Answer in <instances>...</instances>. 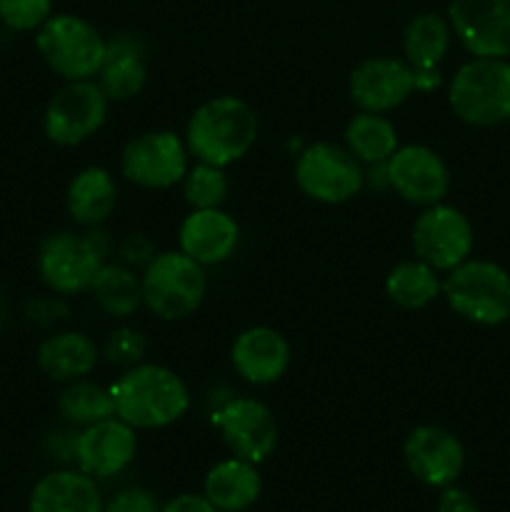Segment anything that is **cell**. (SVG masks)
<instances>
[{
    "label": "cell",
    "instance_id": "obj_1",
    "mask_svg": "<svg viewBox=\"0 0 510 512\" xmlns=\"http://www.w3.org/2000/svg\"><path fill=\"white\" fill-rule=\"evenodd\" d=\"M115 418L138 433L163 430L185 418L190 410V390L173 368L160 363H143L125 368L110 385Z\"/></svg>",
    "mask_w": 510,
    "mask_h": 512
},
{
    "label": "cell",
    "instance_id": "obj_2",
    "mask_svg": "<svg viewBox=\"0 0 510 512\" xmlns=\"http://www.w3.org/2000/svg\"><path fill=\"white\" fill-rule=\"evenodd\" d=\"M258 133V115L248 100L213 95L190 113L183 140L190 158L228 170L253 150Z\"/></svg>",
    "mask_w": 510,
    "mask_h": 512
},
{
    "label": "cell",
    "instance_id": "obj_3",
    "mask_svg": "<svg viewBox=\"0 0 510 512\" xmlns=\"http://www.w3.org/2000/svg\"><path fill=\"white\" fill-rule=\"evenodd\" d=\"M110 253H113V240L103 225L83 228V233L55 230L40 240L35 270L48 293L73 298V295L90 293L100 268L110 260Z\"/></svg>",
    "mask_w": 510,
    "mask_h": 512
},
{
    "label": "cell",
    "instance_id": "obj_4",
    "mask_svg": "<svg viewBox=\"0 0 510 512\" xmlns=\"http://www.w3.org/2000/svg\"><path fill=\"white\" fill-rule=\"evenodd\" d=\"M455 118L473 128H495L510 120V58H468L445 88Z\"/></svg>",
    "mask_w": 510,
    "mask_h": 512
},
{
    "label": "cell",
    "instance_id": "obj_5",
    "mask_svg": "<svg viewBox=\"0 0 510 512\" xmlns=\"http://www.w3.org/2000/svg\"><path fill=\"white\" fill-rule=\"evenodd\" d=\"M143 308L158 320L175 323L200 310L208 295V268L195 263L183 250H158L140 270Z\"/></svg>",
    "mask_w": 510,
    "mask_h": 512
},
{
    "label": "cell",
    "instance_id": "obj_6",
    "mask_svg": "<svg viewBox=\"0 0 510 512\" xmlns=\"http://www.w3.org/2000/svg\"><path fill=\"white\" fill-rule=\"evenodd\" d=\"M458 318L480 328H498L510 320V273L500 263L470 255L443 275V293Z\"/></svg>",
    "mask_w": 510,
    "mask_h": 512
},
{
    "label": "cell",
    "instance_id": "obj_7",
    "mask_svg": "<svg viewBox=\"0 0 510 512\" xmlns=\"http://www.w3.org/2000/svg\"><path fill=\"white\" fill-rule=\"evenodd\" d=\"M105 38L90 20L53 13L35 30V50L60 80H93L105 58Z\"/></svg>",
    "mask_w": 510,
    "mask_h": 512
},
{
    "label": "cell",
    "instance_id": "obj_8",
    "mask_svg": "<svg viewBox=\"0 0 510 512\" xmlns=\"http://www.w3.org/2000/svg\"><path fill=\"white\" fill-rule=\"evenodd\" d=\"M295 188L320 205H343L363 193L368 173L345 145L318 140L298 150L293 163Z\"/></svg>",
    "mask_w": 510,
    "mask_h": 512
},
{
    "label": "cell",
    "instance_id": "obj_9",
    "mask_svg": "<svg viewBox=\"0 0 510 512\" xmlns=\"http://www.w3.org/2000/svg\"><path fill=\"white\" fill-rule=\"evenodd\" d=\"M110 100L98 80H65L43 110V133L58 148H78L103 130Z\"/></svg>",
    "mask_w": 510,
    "mask_h": 512
},
{
    "label": "cell",
    "instance_id": "obj_10",
    "mask_svg": "<svg viewBox=\"0 0 510 512\" xmlns=\"http://www.w3.org/2000/svg\"><path fill=\"white\" fill-rule=\"evenodd\" d=\"M190 153L183 135L168 128L145 130L123 145L118 170L123 180L143 190H170L180 185L190 168Z\"/></svg>",
    "mask_w": 510,
    "mask_h": 512
},
{
    "label": "cell",
    "instance_id": "obj_11",
    "mask_svg": "<svg viewBox=\"0 0 510 512\" xmlns=\"http://www.w3.org/2000/svg\"><path fill=\"white\" fill-rule=\"evenodd\" d=\"M210 425L218 430L230 455L250 460L255 465L265 463L278 448V418L268 403L253 398V395L225 398L210 413Z\"/></svg>",
    "mask_w": 510,
    "mask_h": 512
},
{
    "label": "cell",
    "instance_id": "obj_12",
    "mask_svg": "<svg viewBox=\"0 0 510 512\" xmlns=\"http://www.w3.org/2000/svg\"><path fill=\"white\" fill-rule=\"evenodd\" d=\"M413 255L445 275L473 255L475 230L468 215L450 203L420 208L410 230Z\"/></svg>",
    "mask_w": 510,
    "mask_h": 512
},
{
    "label": "cell",
    "instance_id": "obj_13",
    "mask_svg": "<svg viewBox=\"0 0 510 512\" xmlns=\"http://www.w3.org/2000/svg\"><path fill=\"white\" fill-rule=\"evenodd\" d=\"M383 175L385 188L415 208H428L448 198L450 168L430 145L400 143L383 165Z\"/></svg>",
    "mask_w": 510,
    "mask_h": 512
},
{
    "label": "cell",
    "instance_id": "obj_14",
    "mask_svg": "<svg viewBox=\"0 0 510 512\" xmlns=\"http://www.w3.org/2000/svg\"><path fill=\"white\" fill-rule=\"evenodd\" d=\"M415 93H418L415 68L395 55H373L360 60L348 75L350 103L368 113H393Z\"/></svg>",
    "mask_w": 510,
    "mask_h": 512
},
{
    "label": "cell",
    "instance_id": "obj_15",
    "mask_svg": "<svg viewBox=\"0 0 510 512\" xmlns=\"http://www.w3.org/2000/svg\"><path fill=\"white\" fill-rule=\"evenodd\" d=\"M445 18L470 58H510V0H450Z\"/></svg>",
    "mask_w": 510,
    "mask_h": 512
},
{
    "label": "cell",
    "instance_id": "obj_16",
    "mask_svg": "<svg viewBox=\"0 0 510 512\" xmlns=\"http://www.w3.org/2000/svg\"><path fill=\"white\" fill-rule=\"evenodd\" d=\"M403 458L410 475L435 490L455 485L465 470V448L460 438L435 423L410 430L403 443Z\"/></svg>",
    "mask_w": 510,
    "mask_h": 512
},
{
    "label": "cell",
    "instance_id": "obj_17",
    "mask_svg": "<svg viewBox=\"0 0 510 512\" xmlns=\"http://www.w3.org/2000/svg\"><path fill=\"white\" fill-rule=\"evenodd\" d=\"M138 455V430L120 418L100 420L75 430L73 463L93 480H110L125 473Z\"/></svg>",
    "mask_w": 510,
    "mask_h": 512
},
{
    "label": "cell",
    "instance_id": "obj_18",
    "mask_svg": "<svg viewBox=\"0 0 510 512\" xmlns=\"http://www.w3.org/2000/svg\"><path fill=\"white\" fill-rule=\"evenodd\" d=\"M293 363L288 338L270 325H250L230 345V365L243 383L270 388L280 383Z\"/></svg>",
    "mask_w": 510,
    "mask_h": 512
},
{
    "label": "cell",
    "instance_id": "obj_19",
    "mask_svg": "<svg viewBox=\"0 0 510 512\" xmlns=\"http://www.w3.org/2000/svg\"><path fill=\"white\" fill-rule=\"evenodd\" d=\"M240 245V225L225 208L188 210L178 225V250L203 268L228 263Z\"/></svg>",
    "mask_w": 510,
    "mask_h": 512
},
{
    "label": "cell",
    "instance_id": "obj_20",
    "mask_svg": "<svg viewBox=\"0 0 510 512\" xmlns=\"http://www.w3.org/2000/svg\"><path fill=\"white\" fill-rule=\"evenodd\" d=\"M100 348L88 333L73 328L53 330L40 340L35 363L53 383H73L93 375L100 363Z\"/></svg>",
    "mask_w": 510,
    "mask_h": 512
},
{
    "label": "cell",
    "instance_id": "obj_21",
    "mask_svg": "<svg viewBox=\"0 0 510 512\" xmlns=\"http://www.w3.org/2000/svg\"><path fill=\"white\" fill-rule=\"evenodd\" d=\"M98 480L78 468H55L33 485L28 512H103Z\"/></svg>",
    "mask_w": 510,
    "mask_h": 512
},
{
    "label": "cell",
    "instance_id": "obj_22",
    "mask_svg": "<svg viewBox=\"0 0 510 512\" xmlns=\"http://www.w3.org/2000/svg\"><path fill=\"white\" fill-rule=\"evenodd\" d=\"M110 103H125L143 93L148 83L145 48L135 35L120 33L105 43V58L95 75Z\"/></svg>",
    "mask_w": 510,
    "mask_h": 512
},
{
    "label": "cell",
    "instance_id": "obj_23",
    "mask_svg": "<svg viewBox=\"0 0 510 512\" xmlns=\"http://www.w3.org/2000/svg\"><path fill=\"white\" fill-rule=\"evenodd\" d=\"M118 180L103 165H85L65 188V213L78 228H98L118 205Z\"/></svg>",
    "mask_w": 510,
    "mask_h": 512
},
{
    "label": "cell",
    "instance_id": "obj_24",
    "mask_svg": "<svg viewBox=\"0 0 510 512\" xmlns=\"http://www.w3.org/2000/svg\"><path fill=\"white\" fill-rule=\"evenodd\" d=\"M263 493V475L258 465L243 458L218 460L205 473L203 495L218 512H243L253 508Z\"/></svg>",
    "mask_w": 510,
    "mask_h": 512
},
{
    "label": "cell",
    "instance_id": "obj_25",
    "mask_svg": "<svg viewBox=\"0 0 510 512\" xmlns=\"http://www.w3.org/2000/svg\"><path fill=\"white\" fill-rule=\"evenodd\" d=\"M343 145L363 168H380L398 150L400 135L388 115L358 110L345 123Z\"/></svg>",
    "mask_w": 510,
    "mask_h": 512
},
{
    "label": "cell",
    "instance_id": "obj_26",
    "mask_svg": "<svg viewBox=\"0 0 510 512\" xmlns=\"http://www.w3.org/2000/svg\"><path fill=\"white\" fill-rule=\"evenodd\" d=\"M403 60L415 70H438L453 45V28L440 13H418L403 30Z\"/></svg>",
    "mask_w": 510,
    "mask_h": 512
},
{
    "label": "cell",
    "instance_id": "obj_27",
    "mask_svg": "<svg viewBox=\"0 0 510 512\" xmlns=\"http://www.w3.org/2000/svg\"><path fill=\"white\" fill-rule=\"evenodd\" d=\"M385 295L390 303L403 310H425L440 300L443 293V275L420 258H408L395 263L385 275Z\"/></svg>",
    "mask_w": 510,
    "mask_h": 512
},
{
    "label": "cell",
    "instance_id": "obj_28",
    "mask_svg": "<svg viewBox=\"0 0 510 512\" xmlns=\"http://www.w3.org/2000/svg\"><path fill=\"white\" fill-rule=\"evenodd\" d=\"M90 295L98 308L115 320H128L130 315L143 308V285L138 270L128 268L120 260H108L100 268Z\"/></svg>",
    "mask_w": 510,
    "mask_h": 512
},
{
    "label": "cell",
    "instance_id": "obj_29",
    "mask_svg": "<svg viewBox=\"0 0 510 512\" xmlns=\"http://www.w3.org/2000/svg\"><path fill=\"white\" fill-rule=\"evenodd\" d=\"M58 413L75 430L113 418L115 405L110 385L93 383L90 378L65 383L58 393Z\"/></svg>",
    "mask_w": 510,
    "mask_h": 512
},
{
    "label": "cell",
    "instance_id": "obj_30",
    "mask_svg": "<svg viewBox=\"0 0 510 512\" xmlns=\"http://www.w3.org/2000/svg\"><path fill=\"white\" fill-rule=\"evenodd\" d=\"M180 193H183L185 205L190 210L223 208L230 193L228 173H225V168H218V165L193 160L188 173L180 180Z\"/></svg>",
    "mask_w": 510,
    "mask_h": 512
},
{
    "label": "cell",
    "instance_id": "obj_31",
    "mask_svg": "<svg viewBox=\"0 0 510 512\" xmlns=\"http://www.w3.org/2000/svg\"><path fill=\"white\" fill-rule=\"evenodd\" d=\"M103 358L110 365H118V368H133V365L143 363L145 353H148V338L140 333L138 328H130V325H120V328L110 330L108 338L103 345Z\"/></svg>",
    "mask_w": 510,
    "mask_h": 512
},
{
    "label": "cell",
    "instance_id": "obj_32",
    "mask_svg": "<svg viewBox=\"0 0 510 512\" xmlns=\"http://www.w3.org/2000/svg\"><path fill=\"white\" fill-rule=\"evenodd\" d=\"M53 15V0H0V23L13 33H35Z\"/></svg>",
    "mask_w": 510,
    "mask_h": 512
},
{
    "label": "cell",
    "instance_id": "obj_33",
    "mask_svg": "<svg viewBox=\"0 0 510 512\" xmlns=\"http://www.w3.org/2000/svg\"><path fill=\"white\" fill-rule=\"evenodd\" d=\"M23 318L35 328H55L68 318V305L60 295H35L23 305Z\"/></svg>",
    "mask_w": 510,
    "mask_h": 512
},
{
    "label": "cell",
    "instance_id": "obj_34",
    "mask_svg": "<svg viewBox=\"0 0 510 512\" xmlns=\"http://www.w3.org/2000/svg\"><path fill=\"white\" fill-rule=\"evenodd\" d=\"M103 512H160V503L150 490L123 488L105 500Z\"/></svg>",
    "mask_w": 510,
    "mask_h": 512
},
{
    "label": "cell",
    "instance_id": "obj_35",
    "mask_svg": "<svg viewBox=\"0 0 510 512\" xmlns=\"http://www.w3.org/2000/svg\"><path fill=\"white\" fill-rule=\"evenodd\" d=\"M155 253H158V250H155L153 240L145 238L143 233L128 235V238L120 240V245H118L120 263H125L128 268L138 270V273L150 263V260H153Z\"/></svg>",
    "mask_w": 510,
    "mask_h": 512
},
{
    "label": "cell",
    "instance_id": "obj_36",
    "mask_svg": "<svg viewBox=\"0 0 510 512\" xmlns=\"http://www.w3.org/2000/svg\"><path fill=\"white\" fill-rule=\"evenodd\" d=\"M435 512H480V508L468 490L458 488V485H448V488L440 490Z\"/></svg>",
    "mask_w": 510,
    "mask_h": 512
},
{
    "label": "cell",
    "instance_id": "obj_37",
    "mask_svg": "<svg viewBox=\"0 0 510 512\" xmlns=\"http://www.w3.org/2000/svg\"><path fill=\"white\" fill-rule=\"evenodd\" d=\"M160 512H218L203 493H180L160 505Z\"/></svg>",
    "mask_w": 510,
    "mask_h": 512
},
{
    "label": "cell",
    "instance_id": "obj_38",
    "mask_svg": "<svg viewBox=\"0 0 510 512\" xmlns=\"http://www.w3.org/2000/svg\"><path fill=\"white\" fill-rule=\"evenodd\" d=\"M5 318H8V303H5V298H3V290H0V330H3V325H5Z\"/></svg>",
    "mask_w": 510,
    "mask_h": 512
},
{
    "label": "cell",
    "instance_id": "obj_39",
    "mask_svg": "<svg viewBox=\"0 0 510 512\" xmlns=\"http://www.w3.org/2000/svg\"><path fill=\"white\" fill-rule=\"evenodd\" d=\"M0 468H3V455H0Z\"/></svg>",
    "mask_w": 510,
    "mask_h": 512
}]
</instances>
